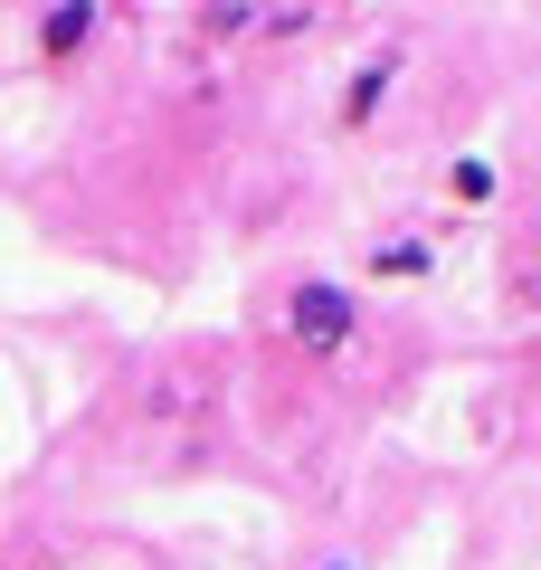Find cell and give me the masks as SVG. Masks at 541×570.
I'll return each instance as SVG.
<instances>
[{"label": "cell", "instance_id": "6", "mask_svg": "<svg viewBox=\"0 0 541 570\" xmlns=\"http://www.w3.org/2000/svg\"><path fill=\"white\" fill-rule=\"evenodd\" d=\"M200 39H209V48L257 39V0H200Z\"/></svg>", "mask_w": 541, "mask_h": 570}, {"label": "cell", "instance_id": "3", "mask_svg": "<svg viewBox=\"0 0 541 570\" xmlns=\"http://www.w3.org/2000/svg\"><path fill=\"white\" fill-rule=\"evenodd\" d=\"M105 39V0H48L39 10V67H77Z\"/></svg>", "mask_w": 541, "mask_h": 570}, {"label": "cell", "instance_id": "8", "mask_svg": "<svg viewBox=\"0 0 541 570\" xmlns=\"http://www.w3.org/2000/svg\"><path fill=\"white\" fill-rule=\"evenodd\" d=\"M304 570H361V561H352V551H314V561H304Z\"/></svg>", "mask_w": 541, "mask_h": 570}, {"label": "cell", "instance_id": "5", "mask_svg": "<svg viewBox=\"0 0 541 570\" xmlns=\"http://www.w3.org/2000/svg\"><path fill=\"white\" fill-rule=\"evenodd\" d=\"M437 190H446V209H494L503 200V171L484 163V153H456V163L437 171Z\"/></svg>", "mask_w": 541, "mask_h": 570}, {"label": "cell", "instance_id": "1", "mask_svg": "<svg viewBox=\"0 0 541 570\" xmlns=\"http://www.w3.org/2000/svg\"><path fill=\"white\" fill-rule=\"evenodd\" d=\"M276 343L304 352V362H342L361 343V295L342 276H295L276 295Z\"/></svg>", "mask_w": 541, "mask_h": 570}, {"label": "cell", "instance_id": "4", "mask_svg": "<svg viewBox=\"0 0 541 570\" xmlns=\"http://www.w3.org/2000/svg\"><path fill=\"white\" fill-rule=\"evenodd\" d=\"M361 276H371V285H427V276H437V238H419V228H390V238L361 247Z\"/></svg>", "mask_w": 541, "mask_h": 570}, {"label": "cell", "instance_id": "2", "mask_svg": "<svg viewBox=\"0 0 541 570\" xmlns=\"http://www.w3.org/2000/svg\"><path fill=\"white\" fill-rule=\"evenodd\" d=\"M400 77H409V39H381L371 58L342 77V96H333V134H371V124L390 115V96H400Z\"/></svg>", "mask_w": 541, "mask_h": 570}, {"label": "cell", "instance_id": "7", "mask_svg": "<svg viewBox=\"0 0 541 570\" xmlns=\"http://www.w3.org/2000/svg\"><path fill=\"white\" fill-rule=\"evenodd\" d=\"M314 29V0H276V10H257V39H304Z\"/></svg>", "mask_w": 541, "mask_h": 570}]
</instances>
